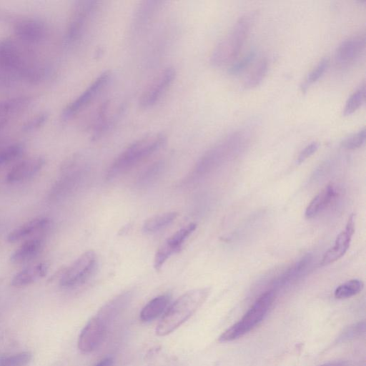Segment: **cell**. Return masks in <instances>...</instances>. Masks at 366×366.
<instances>
[{"mask_svg":"<svg viewBox=\"0 0 366 366\" xmlns=\"http://www.w3.org/2000/svg\"><path fill=\"white\" fill-rule=\"evenodd\" d=\"M329 66V59H322L317 66L307 75L300 87L305 92L313 84L317 82L325 74Z\"/></svg>","mask_w":366,"mask_h":366,"instance_id":"cell-28","label":"cell"},{"mask_svg":"<svg viewBox=\"0 0 366 366\" xmlns=\"http://www.w3.org/2000/svg\"><path fill=\"white\" fill-rule=\"evenodd\" d=\"M170 299L171 297L168 294L152 299L142 310L140 320L142 322H149L158 317L168 306Z\"/></svg>","mask_w":366,"mask_h":366,"instance_id":"cell-21","label":"cell"},{"mask_svg":"<svg viewBox=\"0 0 366 366\" xmlns=\"http://www.w3.org/2000/svg\"><path fill=\"white\" fill-rule=\"evenodd\" d=\"M319 147L320 144L317 142H312L307 144L300 152L296 160L297 164H300L304 162L306 159H307L317 151Z\"/></svg>","mask_w":366,"mask_h":366,"instance_id":"cell-36","label":"cell"},{"mask_svg":"<svg viewBox=\"0 0 366 366\" xmlns=\"http://www.w3.org/2000/svg\"><path fill=\"white\" fill-rule=\"evenodd\" d=\"M14 31L25 43H36L44 39L47 29L43 21L32 17H21L14 21Z\"/></svg>","mask_w":366,"mask_h":366,"instance_id":"cell-14","label":"cell"},{"mask_svg":"<svg viewBox=\"0 0 366 366\" xmlns=\"http://www.w3.org/2000/svg\"><path fill=\"white\" fill-rule=\"evenodd\" d=\"M48 268L49 266L45 262L26 267L13 277L11 285L15 287L28 286L44 277L47 273Z\"/></svg>","mask_w":366,"mask_h":366,"instance_id":"cell-17","label":"cell"},{"mask_svg":"<svg viewBox=\"0 0 366 366\" xmlns=\"http://www.w3.org/2000/svg\"><path fill=\"white\" fill-rule=\"evenodd\" d=\"M355 232V216L351 214L344 230L336 237L334 244L323 255L320 264L329 265L340 259L347 251Z\"/></svg>","mask_w":366,"mask_h":366,"instance_id":"cell-15","label":"cell"},{"mask_svg":"<svg viewBox=\"0 0 366 366\" xmlns=\"http://www.w3.org/2000/svg\"><path fill=\"white\" fill-rule=\"evenodd\" d=\"M24 147L20 143H14L0 149V167L8 164L18 157L24 152Z\"/></svg>","mask_w":366,"mask_h":366,"instance_id":"cell-30","label":"cell"},{"mask_svg":"<svg viewBox=\"0 0 366 366\" xmlns=\"http://www.w3.org/2000/svg\"><path fill=\"white\" fill-rule=\"evenodd\" d=\"M365 84L363 82L347 100L342 114L349 116L355 112L365 102Z\"/></svg>","mask_w":366,"mask_h":366,"instance_id":"cell-27","label":"cell"},{"mask_svg":"<svg viewBox=\"0 0 366 366\" xmlns=\"http://www.w3.org/2000/svg\"><path fill=\"white\" fill-rule=\"evenodd\" d=\"M99 1H79L74 7L66 31V40L69 43L78 41L93 21L99 9Z\"/></svg>","mask_w":366,"mask_h":366,"instance_id":"cell-6","label":"cell"},{"mask_svg":"<svg viewBox=\"0 0 366 366\" xmlns=\"http://www.w3.org/2000/svg\"><path fill=\"white\" fill-rule=\"evenodd\" d=\"M42 247L43 241L39 238L27 239L11 254L10 261L14 264L26 262L37 256Z\"/></svg>","mask_w":366,"mask_h":366,"instance_id":"cell-20","label":"cell"},{"mask_svg":"<svg viewBox=\"0 0 366 366\" xmlns=\"http://www.w3.org/2000/svg\"><path fill=\"white\" fill-rule=\"evenodd\" d=\"M48 119V114L40 113L28 120L22 127L24 132L34 131L42 126Z\"/></svg>","mask_w":366,"mask_h":366,"instance_id":"cell-35","label":"cell"},{"mask_svg":"<svg viewBox=\"0 0 366 366\" xmlns=\"http://www.w3.org/2000/svg\"><path fill=\"white\" fill-rule=\"evenodd\" d=\"M110 321L99 312L94 316L81 332L78 347L84 353L95 350L105 338Z\"/></svg>","mask_w":366,"mask_h":366,"instance_id":"cell-10","label":"cell"},{"mask_svg":"<svg viewBox=\"0 0 366 366\" xmlns=\"http://www.w3.org/2000/svg\"><path fill=\"white\" fill-rule=\"evenodd\" d=\"M269 69V61L267 58L262 59L244 83L245 89H252L258 86L266 76Z\"/></svg>","mask_w":366,"mask_h":366,"instance_id":"cell-25","label":"cell"},{"mask_svg":"<svg viewBox=\"0 0 366 366\" xmlns=\"http://www.w3.org/2000/svg\"><path fill=\"white\" fill-rule=\"evenodd\" d=\"M320 366H344V364L341 362H332L325 363Z\"/></svg>","mask_w":366,"mask_h":366,"instance_id":"cell-38","label":"cell"},{"mask_svg":"<svg viewBox=\"0 0 366 366\" xmlns=\"http://www.w3.org/2000/svg\"><path fill=\"white\" fill-rule=\"evenodd\" d=\"M175 77L176 71L172 66H168L157 74L139 97V104L141 108L149 109L159 102L173 84Z\"/></svg>","mask_w":366,"mask_h":366,"instance_id":"cell-9","label":"cell"},{"mask_svg":"<svg viewBox=\"0 0 366 366\" xmlns=\"http://www.w3.org/2000/svg\"><path fill=\"white\" fill-rule=\"evenodd\" d=\"M31 102L29 97L21 96L0 100V120L7 119V117L21 112Z\"/></svg>","mask_w":366,"mask_h":366,"instance_id":"cell-22","label":"cell"},{"mask_svg":"<svg viewBox=\"0 0 366 366\" xmlns=\"http://www.w3.org/2000/svg\"><path fill=\"white\" fill-rule=\"evenodd\" d=\"M363 282L358 279L348 280L339 285L335 290L337 299H346L356 295L363 289Z\"/></svg>","mask_w":366,"mask_h":366,"instance_id":"cell-26","label":"cell"},{"mask_svg":"<svg viewBox=\"0 0 366 366\" xmlns=\"http://www.w3.org/2000/svg\"><path fill=\"white\" fill-rule=\"evenodd\" d=\"M113 360L111 357H107L99 362L96 366H112Z\"/></svg>","mask_w":366,"mask_h":366,"instance_id":"cell-37","label":"cell"},{"mask_svg":"<svg viewBox=\"0 0 366 366\" xmlns=\"http://www.w3.org/2000/svg\"><path fill=\"white\" fill-rule=\"evenodd\" d=\"M112 74L104 71L99 74L90 84L64 109L62 117L69 119L87 107L109 83Z\"/></svg>","mask_w":366,"mask_h":366,"instance_id":"cell-8","label":"cell"},{"mask_svg":"<svg viewBox=\"0 0 366 366\" xmlns=\"http://www.w3.org/2000/svg\"><path fill=\"white\" fill-rule=\"evenodd\" d=\"M365 331V322H360L347 327L338 338V342H342L360 336Z\"/></svg>","mask_w":366,"mask_h":366,"instance_id":"cell-34","label":"cell"},{"mask_svg":"<svg viewBox=\"0 0 366 366\" xmlns=\"http://www.w3.org/2000/svg\"><path fill=\"white\" fill-rule=\"evenodd\" d=\"M164 169V163L157 161L148 166L139 175L137 184L139 187H145L154 183L162 175Z\"/></svg>","mask_w":366,"mask_h":366,"instance_id":"cell-24","label":"cell"},{"mask_svg":"<svg viewBox=\"0 0 366 366\" xmlns=\"http://www.w3.org/2000/svg\"><path fill=\"white\" fill-rule=\"evenodd\" d=\"M44 163L45 160L41 157H32L24 159L10 169L6 177V181L8 183H16L28 179L39 172Z\"/></svg>","mask_w":366,"mask_h":366,"instance_id":"cell-16","label":"cell"},{"mask_svg":"<svg viewBox=\"0 0 366 366\" xmlns=\"http://www.w3.org/2000/svg\"><path fill=\"white\" fill-rule=\"evenodd\" d=\"M337 195V191L332 184L322 189L307 205L305 216L307 219H312L327 207Z\"/></svg>","mask_w":366,"mask_h":366,"instance_id":"cell-18","label":"cell"},{"mask_svg":"<svg viewBox=\"0 0 366 366\" xmlns=\"http://www.w3.org/2000/svg\"><path fill=\"white\" fill-rule=\"evenodd\" d=\"M196 227V224L190 223L177 230L162 244L155 254L154 260V267L157 270H159L172 255L181 249L184 242Z\"/></svg>","mask_w":366,"mask_h":366,"instance_id":"cell-12","label":"cell"},{"mask_svg":"<svg viewBox=\"0 0 366 366\" xmlns=\"http://www.w3.org/2000/svg\"><path fill=\"white\" fill-rule=\"evenodd\" d=\"M310 261L311 257L310 254H307L302 257L284 274L279 283L285 284L286 282L296 279L306 269L307 265L310 264Z\"/></svg>","mask_w":366,"mask_h":366,"instance_id":"cell-29","label":"cell"},{"mask_svg":"<svg viewBox=\"0 0 366 366\" xmlns=\"http://www.w3.org/2000/svg\"><path fill=\"white\" fill-rule=\"evenodd\" d=\"M32 355L29 352H22L13 355L0 358V366H24L31 360Z\"/></svg>","mask_w":366,"mask_h":366,"instance_id":"cell-31","label":"cell"},{"mask_svg":"<svg viewBox=\"0 0 366 366\" xmlns=\"http://www.w3.org/2000/svg\"><path fill=\"white\" fill-rule=\"evenodd\" d=\"M123 109L122 104L113 100L104 102L94 114L90 128L92 138L94 140L104 136L114 125Z\"/></svg>","mask_w":366,"mask_h":366,"instance_id":"cell-11","label":"cell"},{"mask_svg":"<svg viewBox=\"0 0 366 366\" xmlns=\"http://www.w3.org/2000/svg\"><path fill=\"white\" fill-rule=\"evenodd\" d=\"M274 299L275 292L273 290L262 293L244 315L220 335L219 340L232 341L249 332L264 318Z\"/></svg>","mask_w":366,"mask_h":366,"instance_id":"cell-5","label":"cell"},{"mask_svg":"<svg viewBox=\"0 0 366 366\" xmlns=\"http://www.w3.org/2000/svg\"><path fill=\"white\" fill-rule=\"evenodd\" d=\"M7 119H1L0 120V133L4 128V127L6 125Z\"/></svg>","mask_w":366,"mask_h":366,"instance_id":"cell-39","label":"cell"},{"mask_svg":"<svg viewBox=\"0 0 366 366\" xmlns=\"http://www.w3.org/2000/svg\"><path fill=\"white\" fill-rule=\"evenodd\" d=\"M365 36L359 34L344 40L337 47L335 59L340 67H348L356 62L364 54Z\"/></svg>","mask_w":366,"mask_h":366,"instance_id":"cell-13","label":"cell"},{"mask_svg":"<svg viewBox=\"0 0 366 366\" xmlns=\"http://www.w3.org/2000/svg\"><path fill=\"white\" fill-rule=\"evenodd\" d=\"M209 287L189 290L181 295L167 310L156 327L158 336H165L187 320L205 302Z\"/></svg>","mask_w":366,"mask_h":366,"instance_id":"cell-3","label":"cell"},{"mask_svg":"<svg viewBox=\"0 0 366 366\" xmlns=\"http://www.w3.org/2000/svg\"><path fill=\"white\" fill-rule=\"evenodd\" d=\"M97 267L95 252L89 250L79 256L63 272L60 285L64 287H73L85 282L94 272Z\"/></svg>","mask_w":366,"mask_h":366,"instance_id":"cell-7","label":"cell"},{"mask_svg":"<svg viewBox=\"0 0 366 366\" xmlns=\"http://www.w3.org/2000/svg\"><path fill=\"white\" fill-rule=\"evenodd\" d=\"M254 14L242 16L229 33L219 41L210 56V63L215 67L231 64L239 55L254 22Z\"/></svg>","mask_w":366,"mask_h":366,"instance_id":"cell-4","label":"cell"},{"mask_svg":"<svg viewBox=\"0 0 366 366\" xmlns=\"http://www.w3.org/2000/svg\"><path fill=\"white\" fill-rule=\"evenodd\" d=\"M50 224L47 217L31 219L12 230L7 236V241L16 242L46 229Z\"/></svg>","mask_w":366,"mask_h":366,"instance_id":"cell-19","label":"cell"},{"mask_svg":"<svg viewBox=\"0 0 366 366\" xmlns=\"http://www.w3.org/2000/svg\"><path fill=\"white\" fill-rule=\"evenodd\" d=\"M365 129L363 127L357 132L349 136L342 142V147L350 150L361 147L365 142Z\"/></svg>","mask_w":366,"mask_h":366,"instance_id":"cell-32","label":"cell"},{"mask_svg":"<svg viewBox=\"0 0 366 366\" xmlns=\"http://www.w3.org/2000/svg\"><path fill=\"white\" fill-rule=\"evenodd\" d=\"M44 73V66L29 49L13 40H0V87L18 80L36 82Z\"/></svg>","mask_w":366,"mask_h":366,"instance_id":"cell-1","label":"cell"},{"mask_svg":"<svg viewBox=\"0 0 366 366\" xmlns=\"http://www.w3.org/2000/svg\"><path fill=\"white\" fill-rule=\"evenodd\" d=\"M255 54L254 50L249 51L241 59L232 64L228 72L232 75H237L243 72L254 61Z\"/></svg>","mask_w":366,"mask_h":366,"instance_id":"cell-33","label":"cell"},{"mask_svg":"<svg viewBox=\"0 0 366 366\" xmlns=\"http://www.w3.org/2000/svg\"><path fill=\"white\" fill-rule=\"evenodd\" d=\"M178 215L177 212H168L147 219L142 227L146 233H154L170 225Z\"/></svg>","mask_w":366,"mask_h":366,"instance_id":"cell-23","label":"cell"},{"mask_svg":"<svg viewBox=\"0 0 366 366\" xmlns=\"http://www.w3.org/2000/svg\"><path fill=\"white\" fill-rule=\"evenodd\" d=\"M166 141L167 137L161 132L147 134L134 141L111 164L107 172V179H113L131 169L162 148Z\"/></svg>","mask_w":366,"mask_h":366,"instance_id":"cell-2","label":"cell"}]
</instances>
